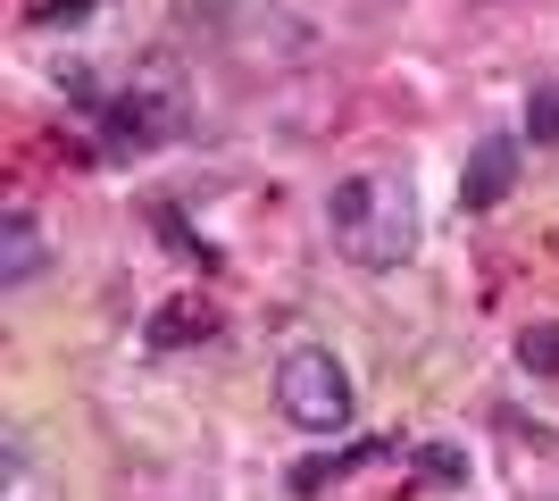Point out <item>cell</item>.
I'll return each mask as SVG.
<instances>
[{"instance_id": "obj_1", "label": "cell", "mask_w": 559, "mask_h": 501, "mask_svg": "<svg viewBox=\"0 0 559 501\" xmlns=\"http://www.w3.org/2000/svg\"><path fill=\"white\" fill-rule=\"evenodd\" d=\"M326 226L350 267H401L418 251V201L401 176H343L326 201Z\"/></svg>"}, {"instance_id": "obj_2", "label": "cell", "mask_w": 559, "mask_h": 501, "mask_svg": "<svg viewBox=\"0 0 559 501\" xmlns=\"http://www.w3.org/2000/svg\"><path fill=\"white\" fill-rule=\"evenodd\" d=\"M276 402L301 434H343L350 427V368L326 343H301V351H284V368H276Z\"/></svg>"}, {"instance_id": "obj_3", "label": "cell", "mask_w": 559, "mask_h": 501, "mask_svg": "<svg viewBox=\"0 0 559 501\" xmlns=\"http://www.w3.org/2000/svg\"><path fill=\"white\" fill-rule=\"evenodd\" d=\"M510 184H518V143L492 134V143H476L467 167H460V210H492V201H510Z\"/></svg>"}, {"instance_id": "obj_4", "label": "cell", "mask_w": 559, "mask_h": 501, "mask_svg": "<svg viewBox=\"0 0 559 501\" xmlns=\"http://www.w3.org/2000/svg\"><path fill=\"white\" fill-rule=\"evenodd\" d=\"M34 267H43V226L25 210H9L0 217V285H25Z\"/></svg>"}, {"instance_id": "obj_5", "label": "cell", "mask_w": 559, "mask_h": 501, "mask_svg": "<svg viewBox=\"0 0 559 501\" xmlns=\"http://www.w3.org/2000/svg\"><path fill=\"white\" fill-rule=\"evenodd\" d=\"M418 477L426 485H467V452H460V443H426V452H418Z\"/></svg>"}, {"instance_id": "obj_6", "label": "cell", "mask_w": 559, "mask_h": 501, "mask_svg": "<svg viewBox=\"0 0 559 501\" xmlns=\"http://www.w3.org/2000/svg\"><path fill=\"white\" fill-rule=\"evenodd\" d=\"M518 359H526L535 377H559V326H526L518 334Z\"/></svg>"}, {"instance_id": "obj_7", "label": "cell", "mask_w": 559, "mask_h": 501, "mask_svg": "<svg viewBox=\"0 0 559 501\" xmlns=\"http://www.w3.org/2000/svg\"><path fill=\"white\" fill-rule=\"evenodd\" d=\"M185 334H210V310H192V301H176V310L159 318V343H185Z\"/></svg>"}, {"instance_id": "obj_8", "label": "cell", "mask_w": 559, "mask_h": 501, "mask_svg": "<svg viewBox=\"0 0 559 501\" xmlns=\"http://www.w3.org/2000/svg\"><path fill=\"white\" fill-rule=\"evenodd\" d=\"M526 126H535V143H559V93H535V109H526Z\"/></svg>"}]
</instances>
